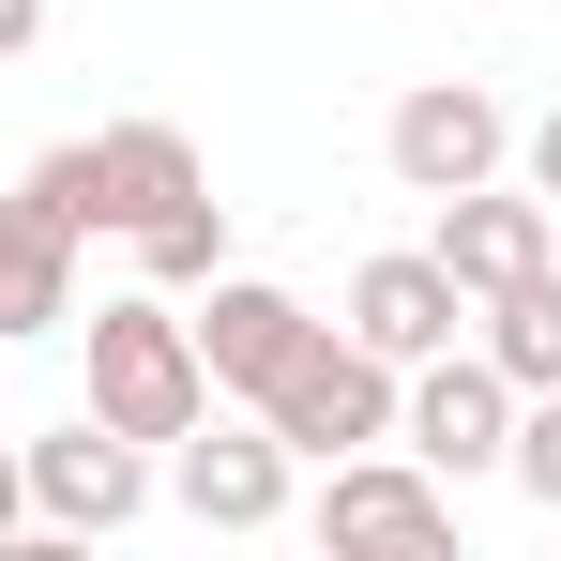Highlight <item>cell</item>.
<instances>
[{
	"label": "cell",
	"mask_w": 561,
	"mask_h": 561,
	"mask_svg": "<svg viewBox=\"0 0 561 561\" xmlns=\"http://www.w3.org/2000/svg\"><path fill=\"white\" fill-rule=\"evenodd\" d=\"M394 440L440 470V485L501 470V440H516V379L485 365V350H425V365H410V394H394Z\"/></svg>",
	"instance_id": "3"
},
{
	"label": "cell",
	"mask_w": 561,
	"mask_h": 561,
	"mask_svg": "<svg viewBox=\"0 0 561 561\" xmlns=\"http://www.w3.org/2000/svg\"><path fill=\"white\" fill-rule=\"evenodd\" d=\"M31 531H122L137 501H152V440H122V425H61V440H31Z\"/></svg>",
	"instance_id": "4"
},
{
	"label": "cell",
	"mask_w": 561,
	"mask_h": 561,
	"mask_svg": "<svg viewBox=\"0 0 561 561\" xmlns=\"http://www.w3.org/2000/svg\"><path fill=\"white\" fill-rule=\"evenodd\" d=\"M183 197H197V152L168 137V122H106V137H92V228L137 243V228L183 213Z\"/></svg>",
	"instance_id": "11"
},
{
	"label": "cell",
	"mask_w": 561,
	"mask_h": 561,
	"mask_svg": "<svg viewBox=\"0 0 561 561\" xmlns=\"http://www.w3.org/2000/svg\"><path fill=\"white\" fill-rule=\"evenodd\" d=\"M501 470H516V485H531V501L561 516V379L531 394V410H516V440H501Z\"/></svg>",
	"instance_id": "15"
},
{
	"label": "cell",
	"mask_w": 561,
	"mask_h": 561,
	"mask_svg": "<svg viewBox=\"0 0 561 561\" xmlns=\"http://www.w3.org/2000/svg\"><path fill=\"white\" fill-rule=\"evenodd\" d=\"M168 485H183L197 531H274V516H288V440H274V425H213V410H197L183 440H168Z\"/></svg>",
	"instance_id": "5"
},
{
	"label": "cell",
	"mask_w": 561,
	"mask_h": 561,
	"mask_svg": "<svg viewBox=\"0 0 561 561\" xmlns=\"http://www.w3.org/2000/svg\"><path fill=\"white\" fill-rule=\"evenodd\" d=\"M137 259H152V288H213V274H228V197L197 183L183 213H152V228H137Z\"/></svg>",
	"instance_id": "14"
},
{
	"label": "cell",
	"mask_w": 561,
	"mask_h": 561,
	"mask_svg": "<svg viewBox=\"0 0 561 561\" xmlns=\"http://www.w3.org/2000/svg\"><path fill=\"white\" fill-rule=\"evenodd\" d=\"M0 547H31V470L0 456Z\"/></svg>",
	"instance_id": "16"
},
{
	"label": "cell",
	"mask_w": 561,
	"mask_h": 561,
	"mask_svg": "<svg viewBox=\"0 0 561 561\" xmlns=\"http://www.w3.org/2000/svg\"><path fill=\"white\" fill-rule=\"evenodd\" d=\"M319 531H334V547H440V531H456V485H440V470L425 456H334V501H319Z\"/></svg>",
	"instance_id": "6"
},
{
	"label": "cell",
	"mask_w": 561,
	"mask_h": 561,
	"mask_svg": "<svg viewBox=\"0 0 561 561\" xmlns=\"http://www.w3.org/2000/svg\"><path fill=\"white\" fill-rule=\"evenodd\" d=\"M379 152H394V183H410V197H456V183L501 168V106L470 92V77H425V92L379 122Z\"/></svg>",
	"instance_id": "7"
},
{
	"label": "cell",
	"mask_w": 561,
	"mask_h": 561,
	"mask_svg": "<svg viewBox=\"0 0 561 561\" xmlns=\"http://www.w3.org/2000/svg\"><path fill=\"white\" fill-rule=\"evenodd\" d=\"M531 197H561V122H531Z\"/></svg>",
	"instance_id": "17"
},
{
	"label": "cell",
	"mask_w": 561,
	"mask_h": 561,
	"mask_svg": "<svg viewBox=\"0 0 561 561\" xmlns=\"http://www.w3.org/2000/svg\"><path fill=\"white\" fill-rule=\"evenodd\" d=\"M31 31H46V0H0V61H15V46H31Z\"/></svg>",
	"instance_id": "18"
},
{
	"label": "cell",
	"mask_w": 561,
	"mask_h": 561,
	"mask_svg": "<svg viewBox=\"0 0 561 561\" xmlns=\"http://www.w3.org/2000/svg\"><path fill=\"white\" fill-rule=\"evenodd\" d=\"M197 410H213V365H197V334L137 288V304H92V425L122 440H183Z\"/></svg>",
	"instance_id": "1"
},
{
	"label": "cell",
	"mask_w": 561,
	"mask_h": 561,
	"mask_svg": "<svg viewBox=\"0 0 561 561\" xmlns=\"http://www.w3.org/2000/svg\"><path fill=\"white\" fill-rule=\"evenodd\" d=\"M259 425H274L288 456H365V440H394V365H379L365 334H304L288 350V379L259 394Z\"/></svg>",
	"instance_id": "2"
},
{
	"label": "cell",
	"mask_w": 561,
	"mask_h": 561,
	"mask_svg": "<svg viewBox=\"0 0 561 561\" xmlns=\"http://www.w3.org/2000/svg\"><path fill=\"white\" fill-rule=\"evenodd\" d=\"M77 319V228L46 197H0V334H61Z\"/></svg>",
	"instance_id": "12"
},
{
	"label": "cell",
	"mask_w": 561,
	"mask_h": 561,
	"mask_svg": "<svg viewBox=\"0 0 561 561\" xmlns=\"http://www.w3.org/2000/svg\"><path fill=\"white\" fill-rule=\"evenodd\" d=\"M456 319H470V288L440 274V259H365V274H350V334H365L394 379L425 365V350H456Z\"/></svg>",
	"instance_id": "9"
},
{
	"label": "cell",
	"mask_w": 561,
	"mask_h": 561,
	"mask_svg": "<svg viewBox=\"0 0 561 561\" xmlns=\"http://www.w3.org/2000/svg\"><path fill=\"white\" fill-rule=\"evenodd\" d=\"M183 334H197V365H213V394H274L319 319H304L274 274H213V319H183Z\"/></svg>",
	"instance_id": "8"
},
{
	"label": "cell",
	"mask_w": 561,
	"mask_h": 561,
	"mask_svg": "<svg viewBox=\"0 0 561 561\" xmlns=\"http://www.w3.org/2000/svg\"><path fill=\"white\" fill-rule=\"evenodd\" d=\"M425 259H440L470 304H485V288H516V274H547V197H485V183H456Z\"/></svg>",
	"instance_id": "10"
},
{
	"label": "cell",
	"mask_w": 561,
	"mask_h": 561,
	"mask_svg": "<svg viewBox=\"0 0 561 561\" xmlns=\"http://www.w3.org/2000/svg\"><path fill=\"white\" fill-rule=\"evenodd\" d=\"M485 365L516 379V394H547V379H561V259H547V274H516V288H485Z\"/></svg>",
	"instance_id": "13"
}]
</instances>
